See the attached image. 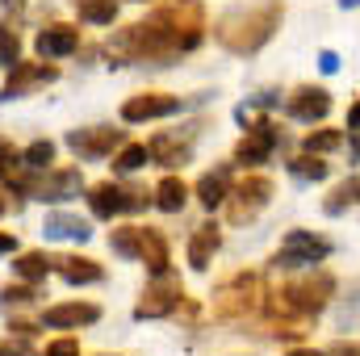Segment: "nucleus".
Here are the masks:
<instances>
[{"mask_svg":"<svg viewBox=\"0 0 360 356\" xmlns=\"http://www.w3.org/2000/svg\"><path fill=\"white\" fill-rule=\"evenodd\" d=\"M101 319V306H92V302H63V306H51L46 314H42V323L46 327H55V331H68V327H89Z\"/></svg>","mask_w":360,"mask_h":356,"instance_id":"15","label":"nucleus"},{"mask_svg":"<svg viewBox=\"0 0 360 356\" xmlns=\"http://www.w3.org/2000/svg\"><path fill=\"white\" fill-rule=\"evenodd\" d=\"M143 260H147V268H151V276L168 272V239H164V231L143 227Z\"/></svg>","mask_w":360,"mask_h":356,"instance_id":"20","label":"nucleus"},{"mask_svg":"<svg viewBox=\"0 0 360 356\" xmlns=\"http://www.w3.org/2000/svg\"><path fill=\"white\" fill-rule=\"evenodd\" d=\"M117 4H122V0H76V13H80V21H89V25H113Z\"/></svg>","mask_w":360,"mask_h":356,"instance_id":"24","label":"nucleus"},{"mask_svg":"<svg viewBox=\"0 0 360 356\" xmlns=\"http://www.w3.org/2000/svg\"><path fill=\"white\" fill-rule=\"evenodd\" d=\"M143 4H147V0H143Z\"/></svg>","mask_w":360,"mask_h":356,"instance_id":"45","label":"nucleus"},{"mask_svg":"<svg viewBox=\"0 0 360 356\" xmlns=\"http://www.w3.org/2000/svg\"><path fill=\"white\" fill-rule=\"evenodd\" d=\"M184 201H188V184H184L180 177H164L160 184H155V205H160L164 214H180Z\"/></svg>","mask_w":360,"mask_h":356,"instance_id":"22","label":"nucleus"},{"mask_svg":"<svg viewBox=\"0 0 360 356\" xmlns=\"http://www.w3.org/2000/svg\"><path fill=\"white\" fill-rule=\"evenodd\" d=\"M21 59V38H17V30L4 21L0 25V68H13Z\"/></svg>","mask_w":360,"mask_h":356,"instance_id":"31","label":"nucleus"},{"mask_svg":"<svg viewBox=\"0 0 360 356\" xmlns=\"http://www.w3.org/2000/svg\"><path fill=\"white\" fill-rule=\"evenodd\" d=\"M356 201H360V177H352V180H344V184L331 189V197L323 201V210H327V214H344V210L356 205Z\"/></svg>","mask_w":360,"mask_h":356,"instance_id":"26","label":"nucleus"},{"mask_svg":"<svg viewBox=\"0 0 360 356\" xmlns=\"http://www.w3.org/2000/svg\"><path fill=\"white\" fill-rule=\"evenodd\" d=\"M51 265H55V260H46L42 252H21V256L13 260V272H17L21 281H30V285H34V281H46Z\"/></svg>","mask_w":360,"mask_h":356,"instance_id":"25","label":"nucleus"},{"mask_svg":"<svg viewBox=\"0 0 360 356\" xmlns=\"http://www.w3.org/2000/svg\"><path fill=\"white\" fill-rule=\"evenodd\" d=\"M272 180L269 177H243L235 193H226V218L231 222H252L264 205L272 201Z\"/></svg>","mask_w":360,"mask_h":356,"instance_id":"8","label":"nucleus"},{"mask_svg":"<svg viewBox=\"0 0 360 356\" xmlns=\"http://www.w3.org/2000/svg\"><path fill=\"white\" fill-rule=\"evenodd\" d=\"M319 68H323L327 76H331V72H340V55H335V51H323V55H319Z\"/></svg>","mask_w":360,"mask_h":356,"instance_id":"35","label":"nucleus"},{"mask_svg":"<svg viewBox=\"0 0 360 356\" xmlns=\"http://www.w3.org/2000/svg\"><path fill=\"white\" fill-rule=\"evenodd\" d=\"M205 38V17H201V4L197 0H176L168 8H155L147 21L139 25H126L109 38V55L117 63H168L184 51L201 46Z\"/></svg>","mask_w":360,"mask_h":356,"instance_id":"1","label":"nucleus"},{"mask_svg":"<svg viewBox=\"0 0 360 356\" xmlns=\"http://www.w3.org/2000/svg\"><path fill=\"white\" fill-rule=\"evenodd\" d=\"M38 298V289H30V285H4L0 289V306H30Z\"/></svg>","mask_w":360,"mask_h":356,"instance_id":"32","label":"nucleus"},{"mask_svg":"<svg viewBox=\"0 0 360 356\" xmlns=\"http://www.w3.org/2000/svg\"><path fill=\"white\" fill-rule=\"evenodd\" d=\"M281 17H285L281 0H252V4H239L231 13H222L218 25H214V38L231 55H256L260 46H269L272 34L281 30Z\"/></svg>","mask_w":360,"mask_h":356,"instance_id":"2","label":"nucleus"},{"mask_svg":"<svg viewBox=\"0 0 360 356\" xmlns=\"http://www.w3.org/2000/svg\"><path fill=\"white\" fill-rule=\"evenodd\" d=\"M0 214H4V197H0Z\"/></svg>","mask_w":360,"mask_h":356,"instance_id":"43","label":"nucleus"},{"mask_svg":"<svg viewBox=\"0 0 360 356\" xmlns=\"http://www.w3.org/2000/svg\"><path fill=\"white\" fill-rule=\"evenodd\" d=\"M276 143H281L276 126H272V122H256V126H252V130L239 139V147H235V164H243V168L269 164L272 151H276Z\"/></svg>","mask_w":360,"mask_h":356,"instance_id":"10","label":"nucleus"},{"mask_svg":"<svg viewBox=\"0 0 360 356\" xmlns=\"http://www.w3.org/2000/svg\"><path fill=\"white\" fill-rule=\"evenodd\" d=\"M17 160H21V155L13 151V143H8V139H0V177H4V172L17 164Z\"/></svg>","mask_w":360,"mask_h":356,"instance_id":"34","label":"nucleus"},{"mask_svg":"<svg viewBox=\"0 0 360 356\" xmlns=\"http://www.w3.org/2000/svg\"><path fill=\"white\" fill-rule=\"evenodd\" d=\"M289 172H293L297 180H327V172H331V164H323L319 155L302 151L297 160H289Z\"/></svg>","mask_w":360,"mask_h":356,"instance_id":"27","label":"nucleus"},{"mask_svg":"<svg viewBox=\"0 0 360 356\" xmlns=\"http://www.w3.org/2000/svg\"><path fill=\"white\" fill-rule=\"evenodd\" d=\"M331 356H360V348H356V344H340Z\"/></svg>","mask_w":360,"mask_h":356,"instance_id":"39","label":"nucleus"},{"mask_svg":"<svg viewBox=\"0 0 360 356\" xmlns=\"http://www.w3.org/2000/svg\"><path fill=\"white\" fill-rule=\"evenodd\" d=\"M34 46H38L42 59H68V55L80 51V30H72V25H46V30H38Z\"/></svg>","mask_w":360,"mask_h":356,"instance_id":"13","label":"nucleus"},{"mask_svg":"<svg viewBox=\"0 0 360 356\" xmlns=\"http://www.w3.org/2000/svg\"><path fill=\"white\" fill-rule=\"evenodd\" d=\"M180 101L176 96H168V92H139V96H130L126 105H122V122H155V117H168V113H176Z\"/></svg>","mask_w":360,"mask_h":356,"instance_id":"12","label":"nucleus"},{"mask_svg":"<svg viewBox=\"0 0 360 356\" xmlns=\"http://www.w3.org/2000/svg\"><path fill=\"white\" fill-rule=\"evenodd\" d=\"M0 356H30V352H25L21 344H13V340H8V344H0Z\"/></svg>","mask_w":360,"mask_h":356,"instance_id":"37","label":"nucleus"},{"mask_svg":"<svg viewBox=\"0 0 360 356\" xmlns=\"http://www.w3.org/2000/svg\"><path fill=\"white\" fill-rule=\"evenodd\" d=\"M13 189L30 193L38 201H68V197H80L84 177H80V168H42V177H17Z\"/></svg>","mask_w":360,"mask_h":356,"instance_id":"4","label":"nucleus"},{"mask_svg":"<svg viewBox=\"0 0 360 356\" xmlns=\"http://www.w3.org/2000/svg\"><path fill=\"white\" fill-rule=\"evenodd\" d=\"M42 235L46 239H89L92 227L84 218H76V214H46V222H42Z\"/></svg>","mask_w":360,"mask_h":356,"instance_id":"19","label":"nucleus"},{"mask_svg":"<svg viewBox=\"0 0 360 356\" xmlns=\"http://www.w3.org/2000/svg\"><path fill=\"white\" fill-rule=\"evenodd\" d=\"M226 193H231V168H226V164L214 168V172H205V177L197 180V201H201L205 210L226 205Z\"/></svg>","mask_w":360,"mask_h":356,"instance_id":"17","label":"nucleus"},{"mask_svg":"<svg viewBox=\"0 0 360 356\" xmlns=\"http://www.w3.org/2000/svg\"><path fill=\"white\" fill-rule=\"evenodd\" d=\"M327 256H331V243L323 235H314V231H289L272 265L276 268H306V265H323Z\"/></svg>","mask_w":360,"mask_h":356,"instance_id":"7","label":"nucleus"},{"mask_svg":"<svg viewBox=\"0 0 360 356\" xmlns=\"http://www.w3.org/2000/svg\"><path fill=\"white\" fill-rule=\"evenodd\" d=\"M21 164H25L30 172H42V168H51V164H55V143H46V139L30 143V147L21 151Z\"/></svg>","mask_w":360,"mask_h":356,"instance_id":"28","label":"nucleus"},{"mask_svg":"<svg viewBox=\"0 0 360 356\" xmlns=\"http://www.w3.org/2000/svg\"><path fill=\"white\" fill-rule=\"evenodd\" d=\"M4 4H13V0H4Z\"/></svg>","mask_w":360,"mask_h":356,"instance_id":"44","label":"nucleus"},{"mask_svg":"<svg viewBox=\"0 0 360 356\" xmlns=\"http://www.w3.org/2000/svg\"><path fill=\"white\" fill-rule=\"evenodd\" d=\"M46 356H80V344H76L72 336H63V340H51V344H46Z\"/></svg>","mask_w":360,"mask_h":356,"instance_id":"33","label":"nucleus"},{"mask_svg":"<svg viewBox=\"0 0 360 356\" xmlns=\"http://www.w3.org/2000/svg\"><path fill=\"white\" fill-rule=\"evenodd\" d=\"M147 151H151L160 164H188V155H193V139L176 143L172 134H160V139H151V143H147Z\"/></svg>","mask_w":360,"mask_h":356,"instance_id":"21","label":"nucleus"},{"mask_svg":"<svg viewBox=\"0 0 360 356\" xmlns=\"http://www.w3.org/2000/svg\"><path fill=\"white\" fill-rule=\"evenodd\" d=\"M218 248H222V231L214 222H201L193 231V239H188V265L197 268V272H205V268L214 265V252Z\"/></svg>","mask_w":360,"mask_h":356,"instance_id":"16","label":"nucleus"},{"mask_svg":"<svg viewBox=\"0 0 360 356\" xmlns=\"http://www.w3.org/2000/svg\"><path fill=\"white\" fill-rule=\"evenodd\" d=\"M109 248L122 260H143V227H117V231H109Z\"/></svg>","mask_w":360,"mask_h":356,"instance_id":"23","label":"nucleus"},{"mask_svg":"<svg viewBox=\"0 0 360 356\" xmlns=\"http://www.w3.org/2000/svg\"><path fill=\"white\" fill-rule=\"evenodd\" d=\"M340 143H344L340 130H310V134L302 139V151H310V155H327V151H335Z\"/></svg>","mask_w":360,"mask_h":356,"instance_id":"29","label":"nucleus"},{"mask_svg":"<svg viewBox=\"0 0 360 356\" xmlns=\"http://www.w3.org/2000/svg\"><path fill=\"white\" fill-rule=\"evenodd\" d=\"M260 276L256 272H235L231 281H222V289L214 293V314L222 323H248L260 310Z\"/></svg>","mask_w":360,"mask_h":356,"instance_id":"3","label":"nucleus"},{"mask_svg":"<svg viewBox=\"0 0 360 356\" xmlns=\"http://www.w3.org/2000/svg\"><path fill=\"white\" fill-rule=\"evenodd\" d=\"M180 302H184L180 276L160 272V276H151V285L143 289V298H139V306H134V319H168V314L180 310Z\"/></svg>","mask_w":360,"mask_h":356,"instance_id":"5","label":"nucleus"},{"mask_svg":"<svg viewBox=\"0 0 360 356\" xmlns=\"http://www.w3.org/2000/svg\"><path fill=\"white\" fill-rule=\"evenodd\" d=\"M55 268H59V276L68 285H96L105 276V268L89 260V256H63V260H55Z\"/></svg>","mask_w":360,"mask_h":356,"instance_id":"18","label":"nucleus"},{"mask_svg":"<svg viewBox=\"0 0 360 356\" xmlns=\"http://www.w3.org/2000/svg\"><path fill=\"white\" fill-rule=\"evenodd\" d=\"M340 4H344V8H348V4H360V0H340Z\"/></svg>","mask_w":360,"mask_h":356,"instance_id":"42","label":"nucleus"},{"mask_svg":"<svg viewBox=\"0 0 360 356\" xmlns=\"http://www.w3.org/2000/svg\"><path fill=\"white\" fill-rule=\"evenodd\" d=\"M59 80V68L55 63H13L8 68V80H4V101H17V96H30V92L46 89V84H55Z\"/></svg>","mask_w":360,"mask_h":356,"instance_id":"9","label":"nucleus"},{"mask_svg":"<svg viewBox=\"0 0 360 356\" xmlns=\"http://www.w3.org/2000/svg\"><path fill=\"white\" fill-rule=\"evenodd\" d=\"M289 356H327V352H314V348H293Z\"/></svg>","mask_w":360,"mask_h":356,"instance_id":"41","label":"nucleus"},{"mask_svg":"<svg viewBox=\"0 0 360 356\" xmlns=\"http://www.w3.org/2000/svg\"><path fill=\"white\" fill-rule=\"evenodd\" d=\"M8 336H17V340H34V336H38V327H34V323H13V327H8Z\"/></svg>","mask_w":360,"mask_h":356,"instance_id":"36","label":"nucleus"},{"mask_svg":"<svg viewBox=\"0 0 360 356\" xmlns=\"http://www.w3.org/2000/svg\"><path fill=\"white\" fill-rule=\"evenodd\" d=\"M147 155H151V151H147L143 143H126V147L117 151V160H113V168H117V172H139V168L147 164Z\"/></svg>","mask_w":360,"mask_h":356,"instance_id":"30","label":"nucleus"},{"mask_svg":"<svg viewBox=\"0 0 360 356\" xmlns=\"http://www.w3.org/2000/svg\"><path fill=\"white\" fill-rule=\"evenodd\" d=\"M68 147H72L80 160H101V155H109L113 147H122V130H109V126L68 130Z\"/></svg>","mask_w":360,"mask_h":356,"instance_id":"11","label":"nucleus"},{"mask_svg":"<svg viewBox=\"0 0 360 356\" xmlns=\"http://www.w3.org/2000/svg\"><path fill=\"white\" fill-rule=\"evenodd\" d=\"M289 113L297 122H323L331 113V92L314 89V84H302V89H293V96H289Z\"/></svg>","mask_w":360,"mask_h":356,"instance_id":"14","label":"nucleus"},{"mask_svg":"<svg viewBox=\"0 0 360 356\" xmlns=\"http://www.w3.org/2000/svg\"><path fill=\"white\" fill-rule=\"evenodd\" d=\"M13 248H17V239H13V235H0V256H4V252H13Z\"/></svg>","mask_w":360,"mask_h":356,"instance_id":"40","label":"nucleus"},{"mask_svg":"<svg viewBox=\"0 0 360 356\" xmlns=\"http://www.w3.org/2000/svg\"><path fill=\"white\" fill-rule=\"evenodd\" d=\"M147 193L143 189H126L117 180H101L89 189V205L96 218H113V214H130V210H147Z\"/></svg>","mask_w":360,"mask_h":356,"instance_id":"6","label":"nucleus"},{"mask_svg":"<svg viewBox=\"0 0 360 356\" xmlns=\"http://www.w3.org/2000/svg\"><path fill=\"white\" fill-rule=\"evenodd\" d=\"M348 130H360V101L348 109Z\"/></svg>","mask_w":360,"mask_h":356,"instance_id":"38","label":"nucleus"}]
</instances>
